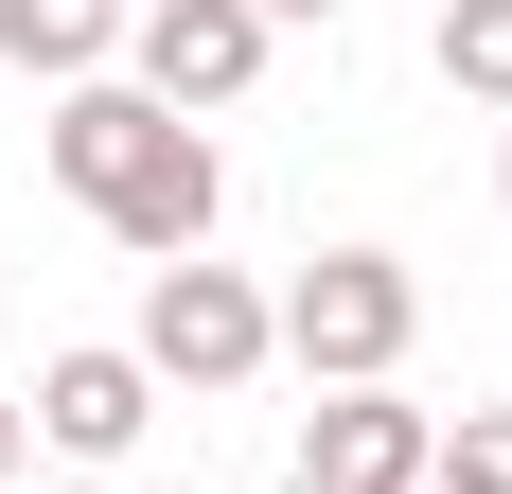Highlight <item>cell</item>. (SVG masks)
<instances>
[{
	"instance_id": "1",
	"label": "cell",
	"mask_w": 512,
	"mask_h": 494,
	"mask_svg": "<svg viewBox=\"0 0 512 494\" xmlns=\"http://www.w3.org/2000/svg\"><path fill=\"white\" fill-rule=\"evenodd\" d=\"M265 318H283V353H301L318 389H389V371H407V336H424V283L389 265V247H318Z\"/></svg>"
},
{
	"instance_id": "2",
	"label": "cell",
	"mask_w": 512,
	"mask_h": 494,
	"mask_svg": "<svg viewBox=\"0 0 512 494\" xmlns=\"http://www.w3.org/2000/svg\"><path fill=\"white\" fill-rule=\"evenodd\" d=\"M159 371V389H248L265 353H283V318H265V283H230V265H142V336H124Z\"/></svg>"
},
{
	"instance_id": "3",
	"label": "cell",
	"mask_w": 512,
	"mask_h": 494,
	"mask_svg": "<svg viewBox=\"0 0 512 494\" xmlns=\"http://www.w3.org/2000/svg\"><path fill=\"white\" fill-rule=\"evenodd\" d=\"M36 159H53V195H89V212H124L177 159V106H142L124 71H89V89H53V124H36Z\"/></svg>"
},
{
	"instance_id": "4",
	"label": "cell",
	"mask_w": 512,
	"mask_h": 494,
	"mask_svg": "<svg viewBox=\"0 0 512 494\" xmlns=\"http://www.w3.org/2000/svg\"><path fill=\"white\" fill-rule=\"evenodd\" d=\"M248 71H265L248 0H142V18H124V89L142 106H248Z\"/></svg>"
},
{
	"instance_id": "5",
	"label": "cell",
	"mask_w": 512,
	"mask_h": 494,
	"mask_svg": "<svg viewBox=\"0 0 512 494\" xmlns=\"http://www.w3.org/2000/svg\"><path fill=\"white\" fill-rule=\"evenodd\" d=\"M424 459H442V424L389 389H318V442H301V494H424Z\"/></svg>"
},
{
	"instance_id": "6",
	"label": "cell",
	"mask_w": 512,
	"mask_h": 494,
	"mask_svg": "<svg viewBox=\"0 0 512 494\" xmlns=\"http://www.w3.org/2000/svg\"><path fill=\"white\" fill-rule=\"evenodd\" d=\"M142 424H159V371H142V353H53V371H36V442L53 459H142Z\"/></svg>"
},
{
	"instance_id": "7",
	"label": "cell",
	"mask_w": 512,
	"mask_h": 494,
	"mask_svg": "<svg viewBox=\"0 0 512 494\" xmlns=\"http://www.w3.org/2000/svg\"><path fill=\"white\" fill-rule=\"evenodd\" d=\"M124 18H142V0H0V53L53 71V89H89L106 53H124Z\"/></svg>"
},
{
	"instance_id": "8",
	"label": "cell",
	"mask_w": 512,
	"mask_h": 494,
	"mask_svg": "<svg viewBox=\"0 0 512 494\" xmlns=\"http://www.w3.org/2000/svg\"><path fill=\"white\" fill-rule=\"evenodd\" d=\"M442 89L512 106V0H442Z\"/></svg>"
},
{
	"instance_id": "9",
	"label": "cell",
	"mask_w": 512,
	"mask_h": 494,
	"mask_svg": "<svg viewBox=\"0 0 512 494\" xmlns=\"http://www.w3.org/2000/svg\"><path fill=\"white\" fill-rule=\"evenodd\" d=\"M424 494H512V406H477V424H460V442H442V459H424Z\"/></svg>"
},
{
	"instance_id": "10",
	"label": "cell",
	"mask_w": 512,
	"mask_h": 494,
	"mask_svg": "<svg viewBox=\"0 0 512 494\" xmlns=\"http://www.w3.org/2000/svg\"><path fill=\"white\" fill-rule=\"evenodd\" d=\"M248 18H265V36H283V18H336V0H248Z\"/></svg>"
},
{
	"instance_id": "11",
	"label": "cell",
	"mask_w": 512,
	"mask_h": 494,
	"mask_svg": "<svg viewBox=\"0 0 512 494\" xmlns=\"http://www.w3.org/2000/svg\"><path fill=\"white\" fill-rule=\"evenodd\" d=\"M18 442H36V424H18V389H0V477H18Z\"/></svg>"
},
{
	"instance_id": "12",
	"label": "cell",
	"mask_w": 512,
	"mask_h": 494,
	"mask_svg": "<svg viewBox=\"0 0 512 494\" xmlns=\"http://www.w3.org/2000/svg\"><path fill=\"white\" fill-rule=\"evenodd\" d=\"M495 212H512V142H495Z\"/></svg>"
},
{
	"instance_id": "13",
	"label": "cell",
	"mask_w": 512,
	"mask_h": 494,
	"mask_svg": "<svg viewBox=\"0 0 512 494\" xmlns=\"http://www.w3.org/2000/svg\"><path fill=\"white\" fill-rule=\"evenodd\" d=\"M283 494H301V477H283Z\"/></svg>"
}]
</instances>
